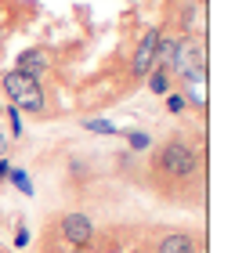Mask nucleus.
<instances>
[{"mask_svg": "<svg viewBox=\"0 0 235 253\" xmlns=\"http://www.w3.org/2000/svg\"><path fill=\"white\" fill-rule=\"evenodd\" d=\"M156 170L174 181H192L203 174V148L185 134H170L156 148Z\"/></svg>", "mask_w": 235, "mask_h": 253, "instance_id": "f257e3e1", "label": "nucleus"}, {"mask_svg": "<svg viewBox=\"0 0 235 253\" xmlns=\"http://www.w3.org/2000/svg\"><path fill=\"white\" fill-rule=\"evenodd\" d=\"M54 232H58V239L62 243H69V246H87L94 235H98V228H94V221L87 213H76V210H69V213H62L54 221Z\"/></svg>", "mask_w": 235, "mask_h": 253, "instance_id": "f03ea898", "label": "nucleus"}, {"mask_svg": "<svg viewBox=\"0 0 235 253\" xmlns=\"http://www.w3.org/2000/svg\"><path fill=\"white\" fill-rule=\"evenodd\" d=\"M156 43H159V29H145V37H141L138 47H134V62H131L134 80H145L152 69H156Z\"/></svg>", "mask_w": 235, "mask_h": 253, "instance_id": "7ed1b4c3", "label": "nucleus"}, {"mask_svg": "<svg viewBox=\"0 0 235 253\" xmlns=\"http://www.w3.org/2000/svg\"><path fill=\"white\" fill-rule=\"evenodd\" d=\"M0 87L7 90V98L15 101V105H18V101H26V98H33V94H40V90H44L37 76H26V73H18V69H11V73H4V76H0Z\"/></svg>", "mask_w": 235, "mask_h": 253, "instance_id": "20e7f679", "label": "nucleus"}, {"mask_svg": "<svg viewBox=\"0 0 235 253\" xmlns=\"http://www.w3.org/2000/svg\"><path fill=\"white\" fill-rule=\"evenodd\" d=\"M51 58H54V54L47 51V47H29V51H22L18 58H15V69H18V73H26V76H37L40 80L47 69H51Z\"/></svg>", "mask_w": 235, "mask_h": 253, "instance_id": "39448f33", "label": "nucleus"}, {"mask_svg": "<svg viewBox=\"0 0 235 253\" xmlns=\"http://www.w3.org/2000/svg\"><path fill=\"white\" fill-rule=\"evenodd\" d=\"M156 253H199V239L192 232H167L159 235Z\"/></svg>", "mask_w": 235, "mask_h": 253, "instance_id": "423d86ee", "label": "nucleus"}, {"mask_svg": "<svg viewBox=\"0 0 235 253\" xmlns=\"http://www.w3.org/2000/svg\"><path fill=\"white\" fill-rule=\"evenodd\" d=\"M199 22V0H185L181 11H178V29L185 37H192V26Z\"/></svg>", "mask_w": 235, "mask_h": 253, "instance_id": "0eeeda50", "label": "nucleus"}, {"mask_svg": "<svg viewBox=\"0 0 235 253\" xmlns=\"http://www.w3.org/2000/svg\"><path fill=\"white\" fill-rule=\"evenodd\" d=\"M145 80H148V90H152V94H170V90H174V76L167 73V69H152Z\"/></svg>", "mask_w": 235, "mask_h": 253, "instance_id": "6e6552de", "label": "nucleus"}, {"mask_svg": "<svg viewBox=\"0 0 235 253\" xmlns=\"http://www.w3.org/2000/svg\"><path fill=\"white\" fill-rule=\"evenodd\" d=\"M127 141H131V148H134V152H145V148L152 145V137H148L145 130H127Z\"/></svg>", "mask_w": 235, "mask_h": 253, "instance_id": "1a4fd4ad", "label": "nucleus"}, {"mask_svg": "<svg viewBox=\"0 0 235 253\" xmlns=\"http://www.w3.org/2000/svg\"><path fill=\"white\" fill-rule=\"evenodd\" d=\"M7 177L15 181V185L26 192V195H33V185H29V174H26V170H7Z\"/></svg>", "mask_w": 235, "mask_h": 253, "instance_id": "9d476101", "label": "nucleus"}, {"mask_svg": "<svg viewBox=\"0 0 235 253\" xmlns=\"http://www.w3.org/2000/svg\"><path fill=\"white\" fill-rule=\"evenodd\" d=\"M167 109H170V112H185V98L170 90V94H167Z\"/></svg>", "mask_w": 235, "mask_h": 253, "instance_id": "9b49d317", "label": "nucleus"}, {"mask_svg": "<svg viewBox=\"0 0 235 253\" xmlns=\"http://www.w3.org/2000/svg\"><path fill=\"white\" fill-rule=\"evenodd\" d=\"M26 243H29V232L18 224V232H15V246H26Z\"/></svg>", "mask_w": 235, "mask_h": 253, "instance_id": "f8f14e48", "label": "nucleus"}, {"mask_svg": "<svg viewBox=\"0 0 235 253\" xmlns=\"http://www.w3.org/2000/svg\"><path fill=\"white\" fill-rule=\"evenodd\" d=\"M7 170H11V163H7V159H0V181L7 177Z\"/></svg>", "mask_w": 235, "mask_h": 253, "instance_id": "ddd939ff", "label": "nucleus"}, {"mask_svg": "<svg viewBox=\"0 0 235 253\" xmlns=\"http://www.w3.org/2000/svg\"><path fill=\"white\" fill-rule=\"evenodd\" d=\"M4 152H7V137L0 134V156H4Z\"/></svg>", "mask_w": 235, "mask_h": 253, "instance_id": "4468645a", "label": "nucleus"}]
</instances>
